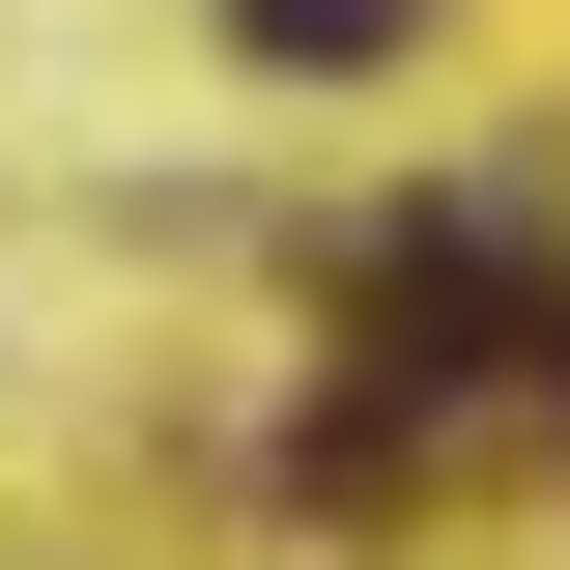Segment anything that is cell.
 Here are the masks:
<instances>
[{"label": "cell", "instance_id": "obj_1", "mask_svg": "<svg viewBox=\"0 0 570 570\" xmlns=\"http://www.w3.org/2000/svg\"><path fill=\"white\" fill-rule=\"evenodd\" d=\"M228 29H257V58H371L400 0H228Z\"/></svg>", "mask_w": 570, "mask_h": 570}, {"label": "cell", "instance_id": "obj_2", "mask_svg": "<svg viewBox=\"0 0 570 570\" xmlns=\"http://www.w3.org/2000/svg\"><path fill=\"white\" fill-rule=\"evenodd\" d=\"M542 428H570V314H542Z\"/></svg>", "mask_w": 570, "mask_h": 570}]
</instances>
